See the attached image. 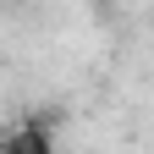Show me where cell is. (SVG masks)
Masks as SVG:
<instances>
[{"mask_svg":"<svg viewBox=\"0 0 154 154\" xmlns=\"http://www.w3.org/2000/svg\"><path fill=\"white\" fill-rule=\"evenodd\" d=\"M6 154H50V132H44V127H22V132L6 143Z\"/></svg>","mask_w":154,"mask_h":154,"instance_id":"6da1fadb","label":"cell"}]
</instances>
